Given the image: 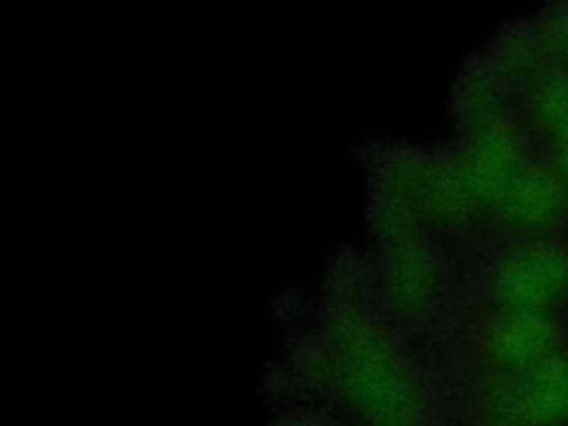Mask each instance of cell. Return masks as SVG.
<instances>
[{"label":"cell","mask_w":568,"mask_h":426,"mask_svg":"<svg viewBox=\"0 0 568 426\" xmlns=\"http://www.w3.org/2000/svg\"><path fill=\"white\" fill-rule=\"evenodd\" d=\"M504 202L506 217L521 229H539L559 217L566 204V186L559 171L546 166L524 169L508 189Z\"/></svg>","instance_id":"5"},{"label":"cell","mask_w":568,"mask_h":426,"mask_svg":"<svg viewBox=\"0 0 568 426\" xmlns=\"http://www.w3.org/2000/svg\"><path fill=\"white\" fill-rule=\"evenodd\" d=\"M555 160H557V171H559V175L568 182V129H564V131L557 135Z\"/></svg>","instance_id":"7"},{"label":"cell","mask_w":568,"mask_h":426,"mask_svg":"<svg viewBox=\"0 0 568 426\" xmlns=\"http://www.w3.org/2000/svg\"><path fill=\"white\" fill-rule=\"evenodd\" d=\"M495 286L508 311L546 313L568 293V253L557 246L521 251L501 266Z\"/></svg>","instance_id":"2"},{"label":"cell","mask_w":568,"mask_h":426,"mask_svg":"<svg viewBox=\"0 0 568 426\" xmlns=\"http://www.w3.org/2000/svg\"><path fill=\"white\" fill-rule=\"evenodd\" d=\"M521 142L510 126L490 129L470 158V189L481 200H504L513 182L521 175Z\"/></svg>","instance_id":"4"},{"label":"cell","mask_w":568,"mask_h":426,"mask_svg":"<svg viewBox=\"0 0 568 426\" xmlns=\"http://www.w3.org/2000/svg\"><path fill=\"white\" fill-rule=\"evenodd\" d=\"M557 328L546 313L508 311L493 333L490 348L495 359L515 371H526L555 353Z\"/></svg>","instance_id":"3"},{"label":"cell","mask_w":568,"mask_h":426,"mask_svg":"<svg viewBox=\"0 0 568 426\" xmlns=\"http://www.w3.org/2000/svg\"><path fill=\"white\" fill-rule=\"evenodd\" d=\"M532 115L535 120L552 131L561 133L568 129V75L566 73H550L541 78L532 93Z\"/></svg>","instance_id":"6"},{"label":"cell","mask_w":568,"mask_h":426,"mask_svg":"<svg viewBox=\"0 0 568 426\" xmlns=\"http://www.w3.org/2000/svg\"><path fill=\"white\" fill-rule=\"evenodd\" d=\"M499 426H561L568 422V355L552 353L504 386L490 408Z\"/></svg>","instance_id":"1"}]
</instances>
